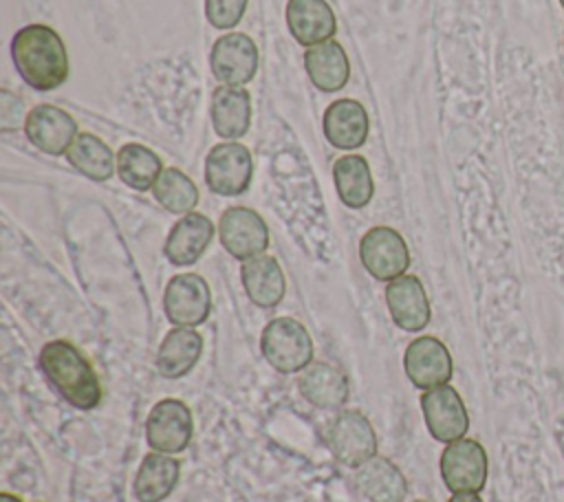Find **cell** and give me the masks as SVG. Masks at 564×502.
<instances>
[{
    "label": "cell",
    "mask_w": 564,
    "mask_h": 502,
    "mask_svg": "<svg viewBox=\"0 0 564 502\" xmlns=\"http://www.w3.org/2000/svg\"><path fill=\"white\" fill-rule=\"evenodd\" d=\"M249 0H205L207 22L216 29H234L245 11Z\"/></svg>",
    "instance_id": "obj_30"
},
{
    "label": "cell",
    "mask_w": 564,
    "mask_h": 502,
    "mask_svg": "<svg viewBox=\"0 0 564 502\" xmlns=\"http://www.w3.org/2000/svg\"><path fill=\"white\" fill-rule=\"evenodd\" d=\"M333 181L339 200L350 209L366 207L375 196L370 165L361 154H344L333 165Z\"/></svg>",
    "instance_id": "obj_26"
},
{
    "label": "cell",
    "mask_w": 564,
    "mask_h": 502,
    "mask_svg": "<svg viewBox=\"0 0 564 502\" xmlns=\"http://www.w3.org/2000/svg\"><path fill=\"white\" fill-rule=\"evenodd\" d=\"M26 139L44 154H66L77 139V121L64 108L40 103L26 112Z\"/></svg>",
    "instance_id": "obj_14"
},
{
    "label": "cell",
    "mask_w": 564,
    "mask_h": 502,
    "mask_svg": "<svg viewBox=\"0 0 564 502\" xmlns=\"http://www.w3.org/2000/svg\"><path fill=\"white\" fill-rule=\"evenodd\" d=\"M218 238L223 249L236 260H249L267 251L269 227L264 218L249 207H229L220 214Z\"/></svg>",
    "instance_id": "obj_11"
},
{
    "label": "cell",
    "mask_w": 564,
    "mask_h": 502,
    "mask_svg": "<svg viewBox=\"0 0 564 502\" xmlns=\"http://www.w3.org/2000/svg\"><path fill=\"white\" fill-rule=\"evenodd\" d=\"M181 478V465L170 454L150 451L143 456L134 482L132 493L139 502H163L178 484Z\"/></svg>",
    "instance_id": "obj_25"
},
{
    "label": "cell",
    "mask_w": 564,
    "mask_h": 502,
    "mask_svg": "<svg viewBox=\"0 0 564 502\" xmlns=\"http://www.w3.org/2000/svg\"><path fill=\"white\" fill-rule=\"evenodd\" d=\"M359 260L375 280L392 282L405 275L410 266V249L397 229L379 225L361 236Z\"/></svg>",
    "instance_id": "obj_6"
},
{
    "label": "cell",
    "mask_w": 564,
    "mask_h": 502,
    "mask_svg": "<svg viewBox=\"0 0 564 502\" xmlns=\"http://www.w3.org/2000/svg\"><path fill=\"white\" fill-rule=\"evenodd\" d=\"M40 368L57 394L77 410H93L101 401V383L90 361L66 339H53L40 350Z\"/></svg>",
    "instance_id": "obj_2"
},
{
    "label": "cell",
    "mask_w": 564,
    "mask_h": 502,
    "mask_svg": "<svg viewBox=\"0 0 564 502\" xmlns=\"http://www.w3.org/2000/svg\"><path fill=\"white\" fill-rule=\"evenodd\" d=\"M447 502H482V498L478 493H452Z\"/></svg>",
    "instance_id": "obj_32"
},
{
    "label": "cell",
    "mask_w": 564,
    "mask_h": 502,
    "mask_svg": "<svg viewBox=\"0 0 564 502\" xmlns=\"http://www.w3.org/2000/svg\"><path fill=\"white\" fill-rule=\"evenodd\" d=\"M20 77L35 90H55L68 79V53L59 33L46 24H26L11 40Z\"/></svg>",
    "instance_id": "obj_1"
},
{
    "label": "cell",
    "mask_w": 564,
    "mask_h": 502,
    "mask_svg": "<svg viewBox=\"0 0 564 502\" xmlns=\"http://www.w3.org/2000/svg\"><path fill=\"white\" fill-rule=\"evenodd\" d=\"M403 370L410 383L425 392L449 383L454 363L447 346L441 339L423 335L408 343L403 352Z\"/></svg>",
    "instance_id": "obj_12"
},
{
    "label": "cell",
    "mask_w": 564,
    "mask_h": 502,
    "mask_svg": "<svg viewBox=\"0 0 564 502\" xmlns=\"http://www.w3.org/2000/svg\"><path fill=\"white\" fill-rule=\"evenodd\" d=\"M66 159L82 176L97 183L108 181L117 170V156L112 154V150L97 134L90 132L77 134L66 152Z\"/></svg>",
    "instance_id": "obj_27"
},
{
    "label": "cell",
    "mask_w": 564,
    "mask_h": 502,
    "mask_svg": "<svg viewBox=\"0 0 564 502\" xmlns=\"http://www.w3.org/2000/svg\"><path fill=\"white\" fill-rule=\"evenodd\" d=\"M152 194L165 211L178 214V216L192 214L194 207L198 205V187L178 167H165L156 178Z\"/></svg>",
    "instance_id": "obj_29"
},
{
    "label": "cell",
    "mask_w": 564,
    "mask_h": 502,
    "mask_svg": "<svg viewBox=\"0 0 564 502\" xmlns=\"http://www.w3.org/2000/svg\"><path fill=\"white\" fill-rule=\"evenodd\" d=\"M328 447L333 456L350 467L357 469L372 456H377V434L372 423L357 410H341L328 423Z\"/></svg>",
    "instance_id": "obj_4"
},
{
    "label": "cell",
    "mask_w": 564,
    "mask_h": 502,
    "mask_svg": "<svg viewBox=\"0 0 564 502\" xmlns=\"http://www.w3.org/2000/svg\"><path fill=\"white\" fill-rule=\"evenodd\" d=\"M212 126L220 139L234 141L251 126V95L242 86H218L212 92Z\"/></svg>",
    "instance_id": "obj_23"
},
{
    "label": "cell",
    "mask_w": 564,
    "mask_h": 502,
    "mask_svg": "<svg viewBox=\"0 0 564 502\" xmlns=\"http://www.w3.org/2000/svg\"><path fill=\"white\" fill-rule=\"evenodd\" d=\"M355 484L368 502H405L408 480L401 469L383 458L372 456L355 471Z\"/></svg>",
    "instance_id": "obj_22"
},
{
    "label": "cell",
    "mask_w": 564,
    "mask_h": 502,
    "mask_svg": "<svg viewBox=\"0 0 564 502\" xmlns=\"http://www.w3.org/2000/svg\"><path fill=\"white\" fill-rule=\"evenodd\" d=\"M240 280L247 297L258 308H273L286 293V280L280 262L273 255L260 253L249 258L240 266Z\"/></svg>",
    "instance_id": "obj_21"
},
{
    "label": "cell",
    "mask_w": 564,
    "mask_h": 502,
    "mask_svg": "<svg viewBox=\"0 0 564 502\" xmlns=\"http://www.w3.org/2000/svg\"><path fill=\"white\" fill-rule=\"evenodd\" d=\"M421 412L430 436L438 443H454L465 438L469 429V414L456 388L449 383L425 390L421 396Z\"/></svg>",
    "instance_id": "obj_10"
},
{
    "label": "cell",
    "mask_w": 564,
    "mask_h": 502,
    "mask_svg": "<svg viewBox=\"0 0 564 502\" xmlns=\"http://www.w3.org/2000/svg\"><path fill=\"white\" fill-rule=\"evenodd\" d=\"M163 310L174 326H200L212 313V291L203 275L178 273L163 291Z\"/></svg>",
    "instance_id": "obj_9"
},
{
    "label": "cell",
    "mask_w": 564,
    "mask_h": 502,
    "mask_svg": "<svg viewBox=\"0 0 564 502\" xmlns=\"http://www.w3.org/2000/svg\"><path fill=\"white\" fill-rule=\"evenodd\" d=\"M560 4H562V9H564V0H560Z\"/></svg>",
    "instance_id": "obj_35"
},
{
    "label": "cell",
    "mask_w": 564,
    "mask_h": 502,
    "mask_svg": "<svg viewBox=\"0 0 564 502\" xmlns=\"http://www.w3.org/2000/svg\"><path fill=\"white\" fill-rule=\"evenodd\" d=\"M212 75L223 86H245L258 70V46L247 33H225L212 44Z\"/></svg>",
    "instance_id": "obj_13"
},
{
    "label": "cell",
    "mask_w": 564,
    "mask_h": 502,
    "mask_svg": "<svg viewBox=\"0 0 564 502\" xmlns=\"http://www.w3.org/2000/svg\"><path fill=\"white\" fill-rule=\"evenodd\" d=\"M24 114V106H22V99L11 95L9 90H2L0 92V130L2 132H9V130H15L22 121H26Z\"/></svg>",
    "instance_id": "obj_31"
},
{
    "label": "cell",
    "mask_w": 564,
    "mask_h": 502,
    "mask_svg": "<svg viewBox=\"0 0 564 502\" xmlns=\"http://www.w3.org/2000/svg\"><path fill=\"white\" fill-rule=\"evenodd\" d=\"M216 233L214 222L198 211L181 216V220L174 222L170 229L163 253L174 266H189L200 260V255L207 251Z\"/></svg>",
    "instance_id": "obj_16"
},
{
    "label": "cell",
    "mask_w": 564,
    "mask_h": 502,
    "mask_svg": "<svg viewBox=\"0 0 564 502\" xmlns=\"http://www.w3.org/2000/svg\"><path fill=\"white\" fill-rule=\"evenodd\" d=\"M386 304L392 321L405 332L423 330L432 319L430 299L416 275H401L386 286Z\"/></svg>",
    "instance_id": "obj_15"
},
{
    "label": "cell",
    "mask_w": 564,
    "mask_h": 502,
    "mask_svg": "<svg viewBox=\"0 0 564 502\" xmlns=\"http://www.w3.org/2000/svg\"><path fill=\"white\" fill-rule=\"evenodd\" d=\"M297 388L304 401L319 410H339L350 394L346 374L326 361L308 363L300 374Z\"/></svg>",
    "instance_id": "obj_20"
},
{
    "label": "cell",
    "mask_w": 564,
    "mask_h": 502,
    "mask_svg": "<svg viewBox=\"0 0 564 502\" xmlns=\"http://www.w3.org/2000/svg\"><path fill=\"white\" fill-rule=\"evenodd\" d=\"M194 436V416L178 399H163L152 405L145 418V440L152 451L181 454Z\"/></svg>",
    "instance_id": "obj_8"
},
{
    "label": "cell",
    "mask_w": 564,
    "mask_h": 502,
    "mask_svg": "<svg viewBox=\"0 0 564 502\" xmlns=\"http://www.w3.org/2000/svg\"><path fill=\"white\" fill-rule=\"evenodd\" d=\"M324 137L339 150H357L366 143L370 121L366 108L355 99H337L324 110Z\"/></svg>",
    "instance_id": "obj_19"
},
{
    "label": "cell",
    "mask_w": 564,
    "mask_h": 502,
    "mask_svg": "<svg viewBox=\"0 0 564 502\" xmlns=\"http://www.w3.org/2000/svg\"><path fill=\"white\" fill-rule=\"evenodd\" d=\"M0 502H22L18 495H13V493H0Z\"/></svg>",
    "instance_id": "obj_33"
},
{
    "label": "cell",
    "mask_w": 564,
    "mask_h": 502,
    "mask_svg": "<svg viewBox=\"0 0 564 502\" xmlns=\"http://www.w3.org/2000/svg\"><path fill=\"white\" fill-rule=\"evenodd\" d=\"M203 354V337L196 328L174 326L159 343L154 368L163 379L176 381L194 370Z\"/></svg>",
    "instance_id": "obj_17"
},
{
    "label": "cell",
    "mask_w": 564,
    "mask_h": 502,
    "mask_svg": "<svg viewBox=\"0 0 564 502\" xmlns=\"http://www.w3.org/2000/svg\"><path fill=\"white\" fill-rule=\"evenodd\" d=\"M412 502H430V500H412Z\"/></svg>",
    "instance_id": "obj_34"
},
{
    "label": "cell",
    "mask_w": 564,
    "mask_h": 502,
    "mask_svg": "<svg viewBox=\"0 0 564 502\" xmlns=\"http://www.w3.org/2000/svg\"><path fill=\"white\" fill-rule=\"evenodd\" d=\"M304 68L311 84L322 92L341 90L350 77L348 55L335 40L308 46L304 53Z\"/></svg>",
    "instance_id": "obj_24"
},
{
    "label": "cell",
    "mask_w": 564,
    "mask_h": 502,
    "mask_svg": "<svg viewBox=\"0 0 564 502\" xmlns=\"http://www.w3.org/2000/svg\"><path fill=\"white\" fill-rule=\"evenodd\" d=\"M161 172H163L161 159L141 143H126L117 152V174L123 185L137 192L152 189Z\"/></svg>",
    "instance_id": "obj_28"
},
{
    "label": "cell",
    "mask_w": 564,
    "mask_h": 502,
    "mask_svg": "<svg viewBox=\"0 0 564 502\" xmlns=\"http://www.w3.org/2000/svg\"><path fill=\"white\" fill-rule=\"evenodd\" d=\"M286 26L293 40L308 48L335 35L337 18L326 0H289Z\"/></svg>",
    "instance_id": "obj_18"
},
{
    "label": "cell",
    "mask_w": 564,
    "mask_h": 502,
    "mask_svg": "<svg viewBox=\"0 0 564 502\" xmlns=\"http://www.w3.org/2000/svg\"><path fill=\"white\" fill-rule=\"evenodd\" d=\"M438 469L452 493H478L487 482V451L474 438H458L445 445Z\"/></svg>",
    "instance_id": "obj_7"
},
{
    "label": "cell",
    "mask_w": 564,
    "mask_h": 502,
    "mask_svg": "<svg viewBox=\"0 0 564 502\" xmlns=\"http://www.w3.org/2000/svg\"><path fill=\"white\" fill-rule=\"evenodd\" d=\"M260 350L264 361L282 374L302 372L313 363V339L306 326L293 317L271 319L260 335Z\"/></svg>",
    "instance_id": "obj_3"
},
{
    "label": "cell",
    "mask_w": 564,
    "mask_h": 502,
    "mask_svg": "<svg viewBox=\"0 0 564 502\" xmlns=\"http://www.w3.org/2000/svg\"><path fill=\"white\" fill-rule=\"evenodd\" d=\"M253 176L251 152L238 141H223L205 156V183L218 196H240Z\"/></svg>",
    "instance_id": "obj_5"
}]
</instances>
